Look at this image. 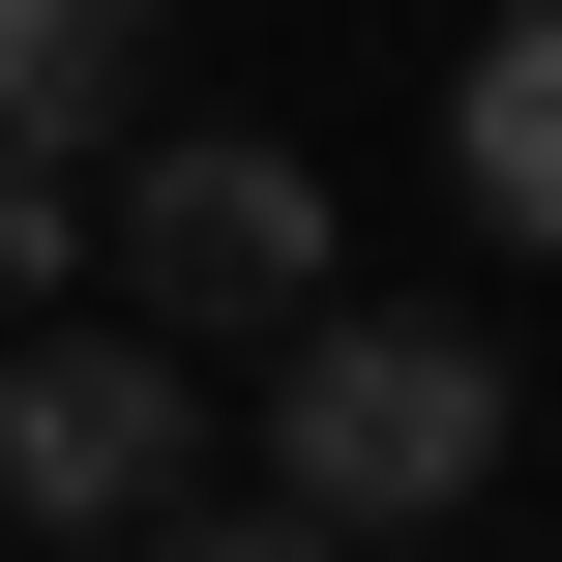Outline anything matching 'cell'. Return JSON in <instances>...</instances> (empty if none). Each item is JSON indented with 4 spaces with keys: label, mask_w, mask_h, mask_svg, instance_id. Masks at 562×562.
<instances>
[{
    "label": "cell",
    "mask_w": 562,
    "mask_h": 562,
    "mask_svg": "<svg viewBox=\"0 0 562 562\" xmlns=\"http://www.w3.org/2000/svg\"><path fill=\"white\" fill-rule=\"evenodd\" d=\"M119 562H356V533H326L296 474H267V504H207V474H178V504H148V533H119Z\"/></svg>",
    "instance_id": "6"
},
{
    "label": "cell",
    "mask_w": 562,
    "mask_h": 562,
    "mask_svg": "<svg viewBox=\"0 0 562 562\" xmlns=\"http://www.w3.org/2000/svg\"><path fill=\"white\" fill-rule=\"evenodd\" d=\"M445 178H474L504 267H562V0H474V59H445Z\"/></svg>",
    "instance_id": "4"
},
{
    "label": "cell",
    "mask_w": 562,
    "mask_h": 562,
    "mask_svg": "<svg viewBox=\"0 0 562 562\" xmlns=\"http://www.w3.org/2000/svg\"><path fill=\"white\" fill-rule=\"evenodd\" d=\"M89 178H119V237H89V267H119V326L267 356V326L326 296V178H296L267 119H148V148H89Z\"/></svg>",
    "instance_id": "2"
},
{
    "label": "cell",
    "mask_w": 562,
    "mask_h": 562,
    "mask_svg": "<svg viewBox=\"0 0 562 562\" xmlns=\"http://www.w3.org/2000/svg\"><path fill=\"white\" fill-rule=\"evenodd\" d=\"M148 30L178 0H0V148H59V178L148 148Z\"/></svg>",
    "instance_id": "5"
},
{
    "label": "cell",
    "mask_w": 562,
    "mask_h": 562,
    "mask_svg": "<svg viewBox=\"0 0 562 562\" xmlns=\"http://www.w3.org/2000/svg\"><path fill=\"white\" fill-rule=\"evenodd\" d=\"M267 474H296L326 533H445V504L504 474V326H445V296H296V326H267Z\"/></svg>",
    "instance_id": "1"
},
{
    "label": "cell",
    "mask_w": 562,
    "mask_h": 562,
    "mask_svg": "<svg viewBox=\"0 0 562 562\" xmlns=\"http://www.w3.org/2000/svg\"><path fill=\"white\" fill-rule=\"evenodd\" d=\"M59 267H89V178H59V148H0V326H59Z\"/></svg>",
    "instance_id": "7"
},
{
    "label": "cell",
    "mask_w": 562,
    "mask_h": 562,
    "mask_svg": "<svg viewBox=\"0 0 562 562\" xmlns=\"http://www.w3.org/2000/svg\"><path fill=\"white\" fill-rule=\"evenodd\" d=\"M178 474H207V356H178V326H0V533L119 562Z\"/></svg>",
    "instance_id": "3"
}]
</instances>
